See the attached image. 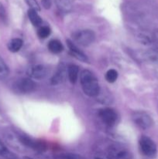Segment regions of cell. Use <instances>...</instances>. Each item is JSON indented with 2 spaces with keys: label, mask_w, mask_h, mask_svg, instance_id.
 <instances>
[{
  "label": "cell",
  "mask_w": 158,
  "mask_h": 159,
  "mask_svg": "<svg viewBox=\"0 0 158 159\" xmlns=\"http://www.w3.org/2000/svg\"><path fill=\"white\" fill-rule=\"evenodd\" d=\"M25 1H26V4L29 6L31 9H33L37 12L40 11V6L39 3L37 2V0H25Z\"/></svg>",
  "instance_id": "7402d4cb"
},
{
  "label": "cell",
  "mask_w": 158,
  "mask_h": 159,
  "mask_svg": "<svg viewBox=\"0 0 158 159\" xmlns=\"http://www.w3.org/2000/svg\"><path fill=\"white\" fill-rule=\"evenodd\" d=\"M131 117L135 125L142 130L150 128L153 124L151 116L144 111H134L132 113Z\"/></svg>",
  "instance_id": "3957f363"
},
{
  "label": "cell",
  "mask_w": 158,
  "mask_h": 159,
  "mask_svg": "<svg viewBox=\"0 0 158 159\" xmlns=\"http://www.w3.org/2000/svg\"><path fill=\"white\" fill-rule=\"evenodd\" d=\"M80 83L85 94L90 97L97 96L100 93L99 81L89 70H83L80 73Z\"/></svg>",
  "instance_id": "6da1fadb"
},
{
  "label": "cell",
  "mask_w": 158,
  "mask_h": 159,
  "mask_svg": "<svg viewBox=\"0 0 158 159\" xmlns=\"http://www.w3.org/2000/svg\"><path fill=\"white\" fill-rule=\"evenodd\" d=\"M28 17L34 26H40L42 24V19L37 11L29 9L28 10Z\"/></svg>",
  "instance_id": "4fadbf2b"
},
{
  "label": "cell",
  "mask_w": 158,
  "mask_h": 159,
  "mask_svg": "<svg viewBox=\"0 0 158 159\" xmlns=\"http://www.w3.org/2000/svg\"><path fill=\"white\" fill-rule=\"evenodd\" d=\"M73 40L82 47H88L94 42L95 34L91 30H81L72 34Z\"/></svg>",
  "instance_id": "7a4b0ae2"
},
{
  "label": "cell",
  "mask_w": 158,
  "mask_h": 159,
  "mask_svg": "<svg viewBox=\"0 0 158 159\" xmlns=\"http://www.w3.org/2000/svg\"><path fill=\"white\" fill-rule=\"evenodd\" d=\"M139 148L144 155L149 158H155L157 154L156 145L154 141L147 136H143L139 139Z\"/></svg>",
  "instance_id": "277c9868"
},
{
  "label": "cell",
  "mask_w": 158,
  "mask_h": 159,
  "mask_svg": "<svg viewBox=\"0 0 158 159\" xmlns=\"http://www.w3.org/2000/svg\"><path fill=\"white\" fill-rule=\"evenodd\" d=\"M66 74H68L67 70H65L64 67L63 65H60L57 70L55 74L51 79V84L52 85H59L61 84L62 82L64 81L65 77H66Z\"/></svg>",
  "instance_id": "30bf717a"
},
{
  "label": "cell",
  "mask_w": 158,
  "mask_h": 159,
  "mask_svg": "<svg viewBox=\"0 0 158 159\" xmlns=\"http://www.w3.org/2000/svg\"><path fill=\"white\" fill-rule=\"evenodd\" d=\"M23 159H33V158H29V157H27V156H25V157H23Z\"/></svg>",
  "instance_id": "484cf974"
},
{
  "label": "cell",
  "mask_w": 158,
  "mask_h": 159,
  "mask_svg": "<svg viewBox=\"0 0 158 159\" xmlns=\"http://www.w3.org/2000/svg\"><path fill=\"white\" fill-rule=\"evenodd\" d=\"M67 44H68V48H69L70 53H71V54L73 57H74L76 59L81 61H88V57L86 56V54H85L83 51H81L78 48V47H77L74 42L71 41V40H67Z\"/></svg>",
  "instance_id": "9c48e42d"
},
{
  "label": "cell",
  "mask_w": 158,
  "mask_h": 159,
  "mask_svg": "<svg viewBox=\"0 0 158 159\" xmlns=\"http://www.w3.org/2000/svg\"><path fill=\"white\" fill-rule=\"evenodd\" d=\"M20 141L21 142L22 145L25 146V147L30 148L36 151H38V152H43V151H44L46 149V146H45V144L43 143L40 142V141H34V140L31 139V138H28V137H20Z\"/></svg>",
  "instance_id": "ba28073f"
},
{
  "label": "cell",
  "mask_w": 158,
  "mask_h": 159,
  "mask_svg": "<svg viewBox=\"0 0 158 159\" xmlns=\"http://www.w3.org/2000/svg\"><path fill=\"white\" fill-rule=\"evenodd\" d=\"M23 41L22 39L20 38H13L8 43V48L11 52H17L21 49L23 47Z\"/></svg>",
  "instance_id": "7c38bea8"
},
{
  "label": "cell",
  "mask_w": 158,
  "mask_h": 159,
  "mask_svg": "<svg viewBox=\"0 0 158 159\" xmlns=\"http://www.w3.org/2000/svg\"><path fill=\"white\" fill-rule=\"evenodd\" d=\"M50 32L51 30L49 26H43L39 28L38 31H37V35L40 38L45 39L50 34Z\"/></svg>",
  "instance_id": "ffe728a7"
},
{
  "label": "cell",
  "mask_w": 158,
  "mask_h": 159,
  "mask_svg": "<svg viewBox=\"0 0 158 159\" xmlns=\"http://www.w3.org/2000/svg\"><path fill=\"white\" fill-rule=\"evenodd\" d=\"M27 75L31 79L42 80L47 75V68L43 65H33L28 68Z\"/></svg>",
  "instance_id": "52a82bcc"
},
{
  "label": "cell",
  "mask_w": 158,
  "mask_h": 159,
  "mask_svg": "<svg viewBox=\"0 0 158 159\" xmlns=\"http://www.w3.org/2000/svg\"><path fill=\"white\" fill-rule=\"evenodd\" d=\"M59 159H85L81 155L73 153H65L59 155Z\"/></svg>",
  "instance_id": "44dd1931"
},
{
  "label": "cell",
  "mask_w": 158,
  "mask_h": 159,
  "mask_svg": "<svg viewBox=\"0 0 158 159\" xmlns=\"http://www.w3.org/2000/svg\"><path fill=\"white\" fill-rule=\"evenodd\" d=\"M8 20L7 13H6V10L5 9L4 6L0 2V20H1L2 23H6Z\"/></svg>",
  "instance_id": "603a6c76"
},
{
  "label": "cell",
  "mask_w": 158,
  "mask_h": 159,
  "mask_svg": "<svg viewBox=\"0 0 158 159\" xmlns=\"http://www.w3.org/2000/svg\"><path fill=\"white\" fill-rule=\"evenodd\" d=\"M0 156L3 157V158L6 159H15V155L12 153V152H9L7 149V148L5 146V144L2 142V141L0 140Z\"/></svg>",
  "instance_id": "e0dca14e"
},
{
  "label": "cell",
  "mask_w": 158,
  "mask_h": 159,
  "mask_svg": "<svg viewBox=\"0 0 158 159\" xmlns=\"http://www.w3.org/2000/svg\"><path fill=\"white\" fill-rule=\"evenodd\" d=\"M9 75V67L3 61V59L0 57V79H4L8 77Z\"/></svg>",
  "instance_id": "ac0fdd59"
},
{
  "label": "cell",
  "mask_w": 158,
  "mask_h": 159,
  "mask_svg": "<svg viewBox=\"0 0 158 159\" xmlns=\"http://www.w3.org/2000/svg\"><path fill=\"white\" fill-rule=\"evenodd\" d=\"M99 116L102 122L106 125L112 127L115 125L117 120V114L116 111L112 108H103L99 111Z\"/></svg>",
  "instance_id": "8992f818"
},
{
  "label": "cell",
  "mask_w": 158,
  "mask_h": 159,
  "mask_svg": "<svg viewBox=\"0 0 158 159\" xmlns=\"http://www.w3.org/2000/svg\"><path fill=\"white\" fill-rule=\"evenodd\" d=\"M57 7L63 12H68L72 8L74 0H55Z\"/></svg>",
  "instance_id": "9a60e30c"
},
{
  "label": "cell",
  "mask_w": 158,
  "mask_h": 159,
  "mask_svg": "<svg viewBox=\"0 0 158 159\" xmlns=\"http://www.w3.org/2000/svg\"><path fill=\"white\" fill-rule=\"evenodd\" d=\"M153 40L155 43L156 46L158 48V30H154L153 34Z\"/></svg>",
  "instance_id": "d4e9b609"
},
{
  "label": "cell",
  "mask_w": 158,
  "mask_h": 159,
  "mask_svg": "<svg viewBox=\"0 0 158 159\" xmlns=\"http://www.w3.org/2000/svg\"><path fill=\"white\" fill-rule=\"evenodd\" d=\"M144 58L149 62L158 65V51L153 50H149L143 54Z\"/></svg>",
  "instance_id": "2e32d148"
},
{
  "label": "cell",
  "mask_w": 158,
  "mask_h": 159,
  "mask_svg": "<svg viewBox=\"0 0 158 159\" xmlns=\"http://www.w3.org/2000/svg\"><path fill=\"white\" fill-rule=\"evenodd\" d=\"M48 49L54 54H59L63 51L64 47L61 42L59 41L58 40H51L48 43Z\"/></svg>",
  "instance_id": "5bb4252c"
},
{
  "label": "cell",
  "mask_w": 158,
  "mask_h": 159,
  "mask_svg": "<svg viewBox=\"0 0 158 159\" xmlns=\"http://www.w3.org/2000/svg\"><path fill=\"white\" fill-rule=\"evenodd\" d=\"M118 79V72L115 69H109L105 74V79L107 82L110 83H113Z\"/></svg>",
  "instance_id": "d6986e66"
},
{
  "label": "cell",
  "mask_w": 158,
  "mask_h": 159,
  "mask_svg": "<svg viewBox=\"0 0 158 159\" xmlns=\"http://www.w3.org/2000/svg\"><path fill=\"white\" fill-rule=\"evenodd\" d=\"M67 72H68V79L71 83L74 84L77 81L79 74V68L75 65H69L67 68Z\"/></svg>",
  "instance_id": "8fae6325"
},
{
  "label": "cell",
  "mask_w": 158,
  "mask_h": 159,
  "mask_svg": "<svg viewBox=\"0 0 158 159\" xmlns=\"http://www.w3.org/2000/svg\"><path fill=\"white\" fill-rule=\"evenodd\" d=\"M41 2L42 6L46 9H49L51 7V5H52L51 0H41Z\"/></svg>",
  "instance_id": "cb8c5ba5"
},
{
  "label": "cell",
  "mask_w": 158,
  "mask_h": 159,
  "mask_svg": "<svg viewBox=\"0 0 158 159\" xmlns=\"http://www.w3.org/2000/svg\"><path fill=\"white\" fill-rule=\"evenodd\" d=\"M15 91L20 93H30L36 89V84L30 78H22L18 79L14 84Z\"/></svg>",
  "instance_id": "5b68a950"
}]
</instances>
